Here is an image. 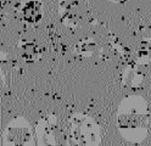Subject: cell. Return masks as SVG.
Here are the masks:
<instances>
[{
	"mask_svg": "<svg viewBox=\"0 0 151 146\" xmlns=\"http://www.w3.org/2000/svg\"><path fill=\"white\" fill-rule=\"evenodd\" d=\"M119 1H123V0H119Z\"/></svg>",
	"mask_w": 151,
	"mask_h": 146,
	"instance_id": "obj_1",
	"label": "cell"
}]
</instances>
